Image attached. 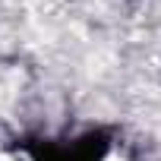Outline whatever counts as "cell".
<instances>
[{
  "label": "cell",
  "mask_w": 161,
  "mask_h": 161,
  "mask_svg": "<svg viewBox=\"0 0 161 161\" xmlns=\"http://www.w3.org/2000/svg\"><path fill=\"white\" fill-rule=\"evenodd\" d=\"M108 136L104 133H82L73 139H47L29 145L32 161H104L108 158Z\"/></svg>",
  "instance_id": "cell-1"
}]
</instances>
